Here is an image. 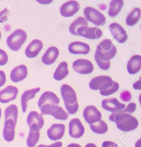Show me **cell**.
Instances as JSON below:
<instances>
[{"mask_svg": "<svg viewBox=\"0 0 141 147\" xmlns=\"http://www.w3.org/2000/svg\"><path fill=\"white\" fill-rule=\"evenodd\" d=\"M109 120L116 123L117 127L122 131L129 132L137 128L139 122L136 118L125 113H113Z\"/></svg>", "mask_w": 141, "mask_h": 147, "instance_id": "cell-1", "label": "cell"}, {"mask_svg": "<svg viewBox=\"0 0 141 147\" xmlns=\"http://www.w3.org/2000/svg\"><path fill=\"white\" fill-rule=\"evenodd\" d=\"M117 53V48L109 39L104 40L97 47L94 57L104 61H110Z\"/></svg>", "mask_w": 141, "mask_h": 147, "instance_id": "cell-2", "label": "cell"}, {"mask_svg": "<svg viewBox=\"0 0 141 147\" xmlns=\"http://www.w3.org/2000/svg\"><path fill=\"white\" fill-rule=\"evenodd\" d=\"M26 32L22 29H17L8 36L7 44L12 51H17L20 50L27 39Z\"/></svg>", "mask_w": 141, "mask_h": 147, "instance_id": "cell-3", "label": "cell"}, {"mask_svg": "<svg viewBox=\"0 0 141 147\" xmlns=\"http://www.w3.org/2000/svg\"><path fill=\"white\" fill-rule=\"evenodd\" d=\"M42 115H51L57 120L65 121L68 117V114L61 107L57 105H46L40 108Z\"/></svg>", "mask_w": 141, "mask_h": 147, "instance_id": "cell-4", "label": "cell"}, {"mask_svg": "<svg viewBox=\"0 0 141 147\" xmlns=\"http://www.w3.org/2000/svg\"><path fill=\"white\" fill-rule=\"evenodd\" d=\"M84 13L86 19L96 26H103L106 22L105 16L95 8L86 7L84 9Z\"/></svg>", "mask_w": 141, "mask_h": 147, "instance_id": "cell-5", "label": "cell"}, {"mask_svg": "<svg viewBox=\"0 0 141 147\" xmlns=\"http://www.w3.org/2000/svg\"><path fill=\"white\" fill-rule=\"evenodd\" d=\"M113 82L114 81L111 77L100 76L93 78L91 81L89 87L93 90H105L111 86Z\"/></svg>", "mask_w": 141, "mask_h": 147, "instance_id": "cell-6", "label": "cell"}, {"mask_svg": "<svg viewBox=\"0 0 141 147\" xmlns=\"http://www.w3.org/2000/svg\"><path fill=\"white\" fill-rule=\"evenodd\" d=\"M27 123L30 130L39 131L42 128L44 121L42 115L36 111H32L28 115Z\"/></svg>", "mask_w": 141, "mask_h": 147, "instance_id": "cell-7", "label": "cell"}, {"mask_svg": "<svg viewBox=\"0 0 141 147\" xmlns=\"http://www.w3.org/2000/svg\"><path fill=\"white\" fill-rule=\"evenodd\" d=\"M73 69L78 73L82 74H88L93 71L94 67L92 62L85 59H79L73 62Z\"/></svg>", "mask_w": 141, "mask_h": 147, "instance_id": "cell-8", "label": "cell"}, {"mask_svg": "<svg viewBox=\"0 0 141 147\" xmlns=\"http://www.w3.org/2000/svg\"><path fill=\"white\" fill-rule=\"evenodd\" d=\"M83 116L86 121L90 125L101 120L102 115L95 106H90L84 109Z\"/></svg>", "mask_w": 141, "mask_h": 147, "instance_id": "cell-9", "label": "cell"}, {"mask_svg": "<svg viewBox=\"0 0 141 147\" xmlns=\"http://www.w3.org/2000/svg\"><path fill=\"white\" fill-rule=\"evenodd\" d=\"M114 38L120 43H124L128 39L127 32L121 25L118 23H111L109 27Z\"/></svg>", "mask_w": 141, "mask_h": 147, "instance_id": "cell-10", "label": "cell"}, {"mask_svg": "<svg viewBox=\"0 0 141 147\" xmlns=\"http://www.w3.org/2000/svg\"><path fill=\"white\" fill-rule=\"evenodd\" d=\"M102 31L99 28L83 27L79 28L77 35L89 39H98L102 36Z\"/></svg>", "mask_w": 141, "mask_h": 147, "instance_id": "cell-11", "label": "cell"}, {"mask_svg": "<svg viewBox=\"0 0 141 147\" xmlns=\"http://www.w3.org/2000/svg\"><path fill=\"white\" fill-rule=\"evenodd\" d=\"M85 129L78 119H73L69 124V133L73 138H78L84 135Z\"/></svg>", "mask_w": 141, "mask_h": 147, "instance_id": "cell-12", "label": "cell"}, {"mask_svg": "<svg viewBox=\"0 0 141 147\" xmlns=\"http://www.w3.org/2000/svg\"><path fill=\"white\" fill-rule=\"evenodd\" d=\"M80 6L78 2L75 1H70L64 3L60 8L61 15L65 18L70 17L78 11Z\"/></svg>", "mask_w": 141, "mask_h": 147, "instance_id": "cell-13", "label": "cell"}, {"mask_svg": "<svg viewBox=\"0 0 141 147\" xmlns=\"http://www.w3.org/2000/svg\"><path fill=\"white\" fill-rule=\"evenodd\" d=\"M18 89L15 86H8L0 91V103L7 104L16 98Z\"/></svg>", "mask_w": 141, "mask_h": 147, "instance_id": "cell-14", "label": "cell"}, {"mask_svg": "<svg viewBox=\"0 0 141 147\" xmlns=\"http://www.w3.org/2000/svg\"><path fill=\"white\" fill-rule=\"evenodd\" d=\"M126 107V105L119 102L116 98H106L102 102V107L104 109L113 113L120 112Z\"/></svg>", "mask_w": 141, "mask_h": 147, "instance_id": "cell-15", "label": "cell"}, {"mask_svg": "<svg viewBox=\"0 0 141 147\" xmlns=\"http://www.w3.org/2000/svg\"><path fill=\"white\" fill-rule=\"evenodd\" d=\"M43 44L41 40L36 39L32 41L26 48L25 54L29 58H35L41 51Z\"/></svg>", "mask_w": 141, "mask_h": 147, "instance_id": "cell-16", "label": "cell"}, {"mask_svg": "<svg viewBox=\"0 0 141 147\" xmlns=\"http://www.w3.org/2000/svg\"><path fill=\"white\" fill-rule=\"evenodd\" d=\"M61 91L62 98L65 103L71 105L74 104L78 101L76 92L69 85L63 84L61 86Z\"/></svg>", "mask_w": 141, "mask_h": 147, "instance_id": "cell-17", "label": "cell"}, {"mask_svg": "<svg viewBox=\"0 0 141 147\" xmlns=\"http://www.w3.org/2000/svg\"><path fill=\"white\" fill-rule=\"evenodd\" d=\"M65 127L63 124H54L47 131L48 137L51 140L56 141L61 139L64 134Z\"/></svg>", "mask_w": 141, "mask_h": 147, "instance_id": "cell-18", "label": "cell"}, {"mask_svg": "<svg viewBox=\"0 0 141 147\" xmlns=\"http://www.w3.org/2000/svg\"><path fill=\"white\" fill-rule=\"evenodd\" d=\"M59 103L60 99L54 93L50 91H47L43 93L40 97L38 102V105L40 109L44 105H57Z\"/></svg>", "mask_w": 141, "mask_h": 147, "instance_id": "cell-19", "label": "cell"}, {"mask_svg": "<svg viewBox=\"0 0 141 147\" xmlns=\"http://www.w3.org/2000/svg\"><path fill=\"white\" fill-rule=\"evenodd\" d=\"M68 51L73 54L87 55L90 53V48L87 44L81 42H74L68 46Z\"/></svg>", "mask_w": 141, "mask_h": 147, "instance_id": "cell-20", "label": "cell"}, {"mask_svg": "<svg viewBox=\"0 0 141 147\" xmlns=\"http://www.w3.org/2000/svg\"><path fill=\"white\" fill-rule=\"evenodd\" d=\"M27 74V69L26 66L21 65L12 70L10 77L12 82L17 83L25 80Z\"/></svg>", "mask_w": 141, "mask_h": 147, "instance_id": "cell-21", "label": "cell"}, {"mask_svg": "<svg viewBox=\"0 0 141 147\" xmlns=\"http://www.w3.org/2000/svg\"><path fill=\"white\" fill-rule=\"evenodd\" d=\"M15 126L16 124L12 119L5 121L3 130V136L5 141L11 142L13 140L15 134Z\"/></svg>", "mask_w": 141, "mask_h": 147, "instance_id": "cell-22", "label": "cell"}, {"mask_svg": "<svg viewBox=\"0 0 141 147\" xmlns=\"http://www.w3.org/2000/svg\"><path fill=\"white\" fill-rule=\"evenodd\" d=\"M59 51L55 47L48 48L42 57V62L46 65H51L56 61L59 55Z\"/></svg>", "mask_w": 141, "mask_h": 147, "instance_id": "cell-23", "label": "cell"}, {"mask_svg": "<svg viewBox=\"0 0 141 147\" xmlns=\"http://www.w3.org/2000/svg\"><path fill=\"white\" fill-rule=\"evenodd\" d=\"M141 69V56L140 55H134L127 65V70L130 74H134L138 73Z\"/></svg>", "mask_w": 141, "mask_h": 147, "instance_id": "cell-24", "label": "cell"}, {"mask_svg": "<svg viewBox=\"0 0 141 147\" xmlns=\"http://www.w3.org/2000/svg\"><path fill=\"white\" fill-rule=\"evenodd\" d=\"M40 91L39 87L27 90L21 96V103L22 106V111L25 113L26 112L27 108L28 102L29 100L34 98L37 93Z\"/></svg>", "mask_w": 141, "mask_h": 147, "instance_id": "cell-25", "label": "cell"}, {"mask_svg": "<svg viewBox=\"0 0 141 147\" xmlns=\"http://www.w3.org/2000/svg\"><path fill=\"white\" fill-rule=\"evenodd\" d=\"M69 74L68 65L65 62L60 63L53 74V78L55 80L61 81Z\"/></svg>", "mask_w": 141, "mask_h": 147, "instance_id": "cell-26", "label": "cell"}, {"mask_svg": "<svg viewBox=\"0 0 141 147\" xmlns=\"http://www.w3.org/2000/svg\"><path fill=\"white\" fill-rule=\"evenodd\" d=\"M83 27H88V21L84 18L80 17L71 23L69 27V32L72 35H78V29Z\"/></svg>", "mask_w": 141, "mask_h": 147, "instance_id": "cell-27", "label": "cell"}, {"mask_svg": "<svg viewBox=\"0 0 141 147\" xmlns=\"http://www.w3.org/2000/svg\"><path fill=\"white\" fill-rule=\"evenodd\" d=\"M124 5V1L121 0H115L111 1L110 3L108 14L111 17L116 16L122 10Z\"/></svg>", "mask_w": 141, "mask_h": 147, "instance_id": "cell-28", "label": "cell"}, {"mask_svg": "<svg viewBox=\"0 0 141 147\" xmlns=\"http://www.w3.org/2000/svg\"><path fill=\"white\" fill-rule=\"evenodd\" d=\"M141 17V9L136 8L130 13L126 20V24L130 26H134L139 21Z\"/></svg>", "mask_w": 141, "mask_h": 147, "instance_id": "cell-29", "label": "cell"}, {"mask_svg": "<svg viewBox=\"0 0 141 147\" xmlns=\"http://www.w3.org/2000/svg\"><path fill=\"white\" fill-rule=\"evenodd\" d=\"M18 114V110L17 106L15 105H10L6 109L5 111V121L9 119H12L16 125Z\"/></svg>", "mask_w": 141, "mask_h": 147, "instance_id": "cell-30", "label": "cell"}, {"mask_svg": "<svg viewBox=\"0 0 141 147\" xmlns=\"http://www.w3.org/2000/svg\"><path fill=\"white\" fill-rule=\"evenodd\" d=\"M90 127L93 132L99 134H104L108 130L107 124L102 120L93 124L90 125Z\"/></svg>", "mask_w": 141, "mask_h": 147, "instance_id": "cell-31", "label": "cell"}, {"mask_svg": "<svg viewBox=\"0 0 141 147\" xmlns=\"http://www.w3.org/2000/svg\"><path fill=\"white\" fill-rule=\"evenodd\" d=\"M40 138L39 131L30 130L27 140V146L28 147H34L38 142Z\"/></svg>", "mask_w": 141, "mask_h": 147, "instance_id": "cell-32", "label": "cell"}, {"mask_svg": "<svg viewBox=\"0 0 141 147\" xmlns=\"http://www.w3.org/2000/svg\"><path fill=\"white\" fill-rule=\"evenodd\" d=\"M119 87L118 83L114 81L112 85L107 89L100 90V94L104 96H108L117 92L119 89Z\"/></svg>", "mask_w": 141, "mask_h": 147, "instance_id": "cell-33", "label": "cell"}, {"mask_svg": "<svg viewBox=\"0 0 141 147\" xmlns=\"http://www.w3.org/2000/svg\"><path fill=\"white\" fill-rule=\"evenodd\" d=\"M65 107L67 110L69 114L73 115L75 114L78 110L79 105L78 101H76V103L74 104H69L65 103L64 102Z\"/></svg>", "mask_w": 141, "mask_h": 147, "instance_id": "cell-34", "label": "cell"}, {"mask_svg": "<svg viewBox=\"0 0 141 147\" xmlns=\"http://www.w3.org/2000/svg\"><path fill=\"white\" fill-rule=\"evenodd\" d=\"M96 62L101 69L104 70H107L110 68L111 66V62L110 61H106L101 60L99 59L94 57Z\"/></svg>", "mask_w": 141, "mask_h": 147, "instance_id": "cell-35", "label": "cell"}, {"mask_svg": "<svg viewBox=\"0 0 141 147\" xmlns=\"http://www.w3.org/2000/svg\"><path fill=\"white\" fill-rule=\"evenodd\" d=\"M8 56L3 50L0 49V66H3L7 64Z\"/></svg>", "mask_w": 141, "mask_h": 147, "instance_id": "cell-36", "label": "cell"}, {"mask_svg": "<svg viewBox=\"0 0 141 147\" xmlns=\"http://www.w3.org/2000/svg\"><path fill=\"white\" fill-rule=\"evenodd\" d=\"M120 97L122 101L129 102L132 98V95L128 91H125L120 94Z\"/></svg>", "mask_w": 141, "mask_h": 147, "instance_id": "cell-37", "label": "cell"}, {"mask_svg": "<svg viewBox=\"0 0 141 147\" xmlns=\"http://www.w3.org/2000/svg\"><path fill=\"white\" fill-rule=\"evenodd\" d=\"M9 11L5 8L0 12V23H4L7 21L9 16Z\"/></svg>", "mask_w": 141, "mask_h": 147, "instance_id": "cell-38", "label": "cell"}, {"mask_svg": "<svg viewBox=\"0 0 141 147\" xmlns=\"http://www.w3.org/2000/svg\"><path fill=\"white\" fill-rule=\"evenodd\" d=\"M136 104L134 103H131L128 105V107L125 109L122 110L120 112L122 113H133L136 110Z\"/></svg>", "mask_w": 141, "mask_h": 147, "instance_id": "cell-39", "label": "cell"}, {"mask_svg": "<svg viewBox=\"0 0 141 147\" xmlns=\"http://www.w3.org/2000/svg\"><path fill=\"white\" fill-rule=\"evenodd\" d=\"M6 76L4 71L0 70V87L4 85L6 82Z\"/></svg>", "mask_w": 141, "mask_h": 147, "instance_id": "cell-40", "label": "cell"}, {"mask_svg": "<svg viewBox=\"0 0 141 147\" xmlns=\"http://www.w3.org/2000/svg\"><path fill=\"white\" fill-rule=\"evenodd\" d=\"M102 147H118L114 142L112 141H106L102 144Z\"/></svg>", "mask_w": 141, "mask_h": 147, "instance_id": "cell-41", "label": "cell"}, {"mask_svg": "<svg viewBox=\"0 0 141 147\" xmlns=\"http://www.w3.org/2000/svg\"><path fill=\"white\" fill-rule=\"evenodd\" d=\"M62 145H63V144H62V142H58L51 144V145H49V146L42 145H42H39L37 147H61Z\"/></svg>", "mask_w": 141, "mask_h": 147, "instance_id": "cell-42", "label": "cell"}, {"mask_svg": "<svg viewBox=\"0 0 141 147\" xmlns=\"http://www.w3.org/2000/svg\"><path fill=\"white\" fill-rule=\"evenodd\" d=\"M140 80L136 82L134 84L133 87L135 89H140Z\"/></svg>", "mask_w": 141, "mask_h": 147, "instance_id": "cell-43", "label": "cell"}, {"mask_svg": "<svg viewBox=\"0 0 141 147\" xmlns=\"http://www.w3.org/2000/svg\"><path fill=\"white\" fill-rule=\"evenodd\" d=\"M37 1L39 3H41L43 4H46L49 3H50L52 1Z\"/></svg>", "mask_w": 141, "mask_h": 147, "instance_id": "cell-44", "label": "cell"}, {"mask_svg": "<svg viewBox=\"0 0 141 147\" xmlns=\"http://www.w3.org/2000/svg\"><path fill=\"white\" fill-rule=\"evenodd\" d=\"M67 147H82L81 146L76 143H71L69 144Z\"/></svg>", "mask_w": 141, "mask_h": 147, "instance_id": "cell-45", "label": "cell"}, {"mask_svg": "<svg viewBox=\"0 0 141 147\" xmlns=\"http://www.w3.org/2000/svg\"><path fill=\"white\" fill-rule=\"evenodd\" d=\"M85 147H97V146L93 143H89L86 145Z\"/></svg>", "mask_w": 141, "mask_h": 147, "instance_id": "cell-46", "label": "cell"}, {"mask_svg": "<svg viewBox=\"0 0 141 147\" xmlns=\"http://www.w3.org/2000/svg\"><path fill=\"white\" fill-rule=\"evenodd\" d=\"M1 115H2L1 109V108H0V119H1Z\"/></svg>", "mask_w": 141, "mask_h": 147, "instance_id": "cell-47", "label": "cell"}, {"mask_svg": "<svg viewBox=\"0 0 141 147\" xmlns=\"http://www.w3.org/2000/svg\"><path fill=\"white\" fill-rule=\"evenodd\" d=\"M1 31H0V40H1Z\"/></svg>", "mask_w": 141, "mask_h": 147, "instance_id": "cell-48", "label": "cell"}]
</instances>
